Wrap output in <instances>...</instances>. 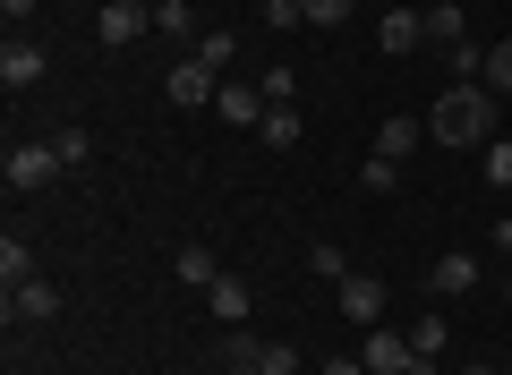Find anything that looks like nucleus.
<instances>
[{"label": "nucleus", "instance_id": "nucleus-1", "mask_svg": "<svg viewBox=\"0 0 512 375\" xmlns=\"http://www.w3.org/2000/svg\"><path fill=\"white\" fill-rule=\"evenodd\" d=\"M495 120H504V94H487L478 77H470V86H444L436 103H427V137L453 145V154H461V145H487Z\"/></svg>", "mask_w": 512, "mask_h": 375}, {"label": "nucleus", "instance_id": "nucleus-2", "mask_svg": "<svg viewBox=\"0 0 512 375\" xmlns=\"http://www.w3.org/2000/svg\"><path fill=\"white\" fill-rule=\"evenodd\" d=\"M359 358H367V375H419V350H410V333H393V324H367Z\"/></svg>", "mask_w": 512, "mask_h": 375}, {"label": "nucleus", "instance_id": "nucleus-3", "mask_svg": "<svg viewBox=\"0 0 512 375\" xmlns=\"http://www.w3.org/2000/svg\"><path fill=\"white\" fill-rule=\"evenodd\" d=\"M0 171H9V188H52V179L69 171V162H60L52 145H26V137H18V145H9V162H0Z\"/></svg>", "mask_w": 512, "mask_h": 375}, {"label": "nucleus", "instance_id": "nucleus-4", "mask_svg": "<svg viewBox=\"0 0 512 375\" xmlns=\"http://www.w3.org/2000/svg\"><path fill=\"white\" fill-rule=\"evenodd\" d=\"M333 307H342V324H384V282L350 273V282H333Z\"/></svg>", "mask_w": 512, "mask_h": 375}, {"label": "nucleus", "instance_id": "nucleus-5", "mask_svg": "<svg viewBox=\"0 0 512 375\" xmlns=\"http://www.w3.org/2000/svg\"><path fill=\"white\" fill-rule=\"evenodd\" d=\"M94 35L120 52V43H137V35H154V9L146 0H103V18H94Z\"/></svg>", "mask_w": 512, "mask_h": 375}, {"label": "nucleus", "instance_id": "nucleus-6", "mask_svg": "<svg viewBox=\"0 0 512 375\" xmlns=\"http://www.w3.org/2000/svg\"><path fill=\"white\" fill-rule=\"evenodd\" d=\"M163 94H171V103H180V111H205V103H214V94H222V77L205 69L197 52H188L180 69H171V86H163Z\"/></svg>", "mask_w": 512, "mask_h": 375}, {"label": "nucleus", "instance_id": "nucleus-7", "mask_svg": "<svg viewBox=\"0 0 512 375\" xmlns=\"http://www.w3.org/2000/svg\"><path fill=\"white\" fill-rule=\"evenodd\" d=\"M419 43H427V18H419V9H410V0H402V9H384V18H376V52H393V60H402V52H419Z\"/></svg>", "mask_w": 512, "mask_h": 375}, {"label": "nucleus", "instance_id": "nucleus-8", "mask_svg": "<svg viewBox=\"0 0 512 375\" xmlns=\"http://www.w3.org/2000/svg\"><path fill=\"white\" fill-rule=\"evenodd\" d=\"M214 111H222V128H256V120H265L274 103H265V86H239V77H222Z\"/></svg>", "mask_w": 512, "mask_h": 375}, {"label": "nucleus", "instance_id": "nucleus-9", "mask_svg": "<svg viewBox=\"0 0 512 375\" xmlns=\"http://www.w3.org/2000/svg\"><path fill=\"white\" fill-rule=\"evenodd\" d=\"M0 86H9V94H26V86H43V43H26V35H9V52H0Z\"/></svg>", "mask_w": 512, "mask_h": 375}, {"label": "nucleus", "instance_id": "nucleus-10", "mask_svg": "<svg viewBox=\"0 0 512 375\" xmlns=\"http://www.w3.org/2000/svg\"><path fill=\"white\" fill-rule=\"evenodd\" d=\"M427 290H436V299H470L478 290V256H427Z\"/></svg>", "mask_w": 512, "mask_h": 375}, {"label": "nucleus", "instance_id": "nucleus-11", "mask_svg": "<svg viewBox=\"0 0 512 375\" xmlns=\"http://www.w3.org/2000/svg\"><path fill=\"white\" fill-rule=\"evenodd\" d=\"M52 316H60V290L43 282V273H35V282H18V290H9V324H52Z\"/></svg>", "mask_w": 512, "mask_h": 375}, {"label": "nucleus", "instance_id": "nucleus-12", "mask_svg": "<svg viewBox=\"0 0 512 375\" xmlns=\"http://www.w3.org/2000/svg\"><path fill=\"white\" fill-rule=\"evenodd\" d=\"M419 137H427V120H410V111L376 120V154H393V162H410V154H419Z\"/></svg>", "mask_w": 512, "mask_h": 375}, {"label": "nucleus", "instance_id": "nucleus-13", "mask_svg": "<svg viewBox=\"0 0 512 375\" xmlns=\"http://www.w3.org/2000/svg\"><path fill=\"white\" fill-rule=\"evenodd\" d=\"M205 307H214V324H248V307H256V290L239 282V273H222V282L205 290Z\"/></svg>", "mask_w": 512, "mask_h": 375}, {"label": "nucleus", "instance_id": "nucleus-14", "mask_svg": "<svg viewBox=\"0 0 512 375\" xmlns=\"http://www.w3.org/2000/svg\"><path fill=\"white\" fill-rule=\"evenodd\" d=\"M171 273H180L188 290H214V282H222V265H214V248H197V239H188V248H171Z\"/></svg>", "mask_w": 512, "mask_h": 375}, {"label": "nucleus", "instance_id": "nucleus-15", "mask_svg": "<svg viewBox=\"0 0 512 375\" xmlns=\"http://www.w3.org/2000/svg\"><path fill=\"white\" fill-rule=\"evenodd\" d=\"M427 18V43H436V52H453V43H470V18H461L453 0H436V9H419Z\"/></svg>", "mask_w": 512, "mask_h": 375}, {"label": "nucleus", "instance_id": "nucleus-16", "mask_svg": "<svg viewBox=\"0 0 512 375\" xmlns=\"http://www.w3.org/2000/svg\"><path fill=\"white\" fill-rule=\"evenodd\" d=\"M154 35H171V43H197V0H154Z\"/></svg>", "mask_w": 512, "mask_h": 375}, {"label": "nucleus", "instance_id": "nucleus-17", "mask_svg": "<svg viewBox=\"0 0 512 375\" xmlns=\"http://www.w3.org/2000/svg\"><path fill=\"white\" fill-rule=\"evenodd\" d=\"M256 137L274 145V154H291V145H299V103H274L265 120H256Z\"/></svg>", "mask_w": 512, "mask_h": 375}, {"label": "nucleus", "instance_id": "nucleus-18", "mask_svg": "<svg viewBox=\"0 0 512 375\" xmlns=\"http://www.w3.org/2000/svg\"><path fill=\"white\" fill-rule=\"evenodd\" d=\"M18 282H35V248L9 231V239H0V290H18Z\"/></svg>", "mask_w": 512, "mask_h": 375}, {"label": "nucleus", "instance_id": "nucleus-19", "mask_svg": "<svg viewBox=\"0 0 512 375\" xmlns=\"http://www.w3.org/2000/svg\"><path fill=\"white\" fill-rule=\"evenodd\" d=\"M197 60H205L214 77H231V60H239V35H231V26H214V35H197Z\"/></svg>", "mask_w": 512, "mask_h": 375}, {"label": "nucleus", "instance_id": "nucleus-20", "mask_svg": "<svg viewBox=\"0 0 512 375\" xmlns=\"http://www.w3.org/2000/svg\"><path fill=\"white\" fill-rule=\"evenodd\" d=\"M359 188H367V197H393V188H402V162H393V154H367L359 162Z\"/></svg>", "mask_w": 512, "mask_h": 375}, {"label": "nucleus", "instance_id": "nucleus-21", "mask_svg": "<svg viewBox=\"0 0 512 375\" xmlns=\"http://www.w3.org/2000/svg\"><path fill=\"white\" fill-rule=\"evenodd\" d=\"M308 273H316V282H350V248L316 239V248H308Z\"/></svg>", "mask_w": 512, "mask_h": 375}, {"label": "nucleus", "instance_id": "nucleus-22", "mask_svg": "<svg viewBox=\"0 0 512 375\" xmlns=\"http://www.w3.org/2000/svg\"><path fill=\"white\" fill-rule=\"evenodd\" d=\"M410 350H419V375H436V358H444V324L419 316V324H410Z\"/></svg>", "mask_w": 512, "mask_h": 375}, {"label": "nucleus", "instance_id": "nucleus-23", "mask_svg": "<svg viewBox=\"0 0 512 375\" xmlns=\"http://www.w3.org/2000/svg\"><path fill=\"white\" fill-rule=\"evenodd\" d=\"M478 86H487V94H512V35L495 43V52H487V69H478Z\"/></svg>", "mask_w": 512, "mask_h": 375}, {"label": "nucleus", "instance_id": "nucleus-24", "mask_svg": "<svg viewBox=\"0 0 512 375\" xmlns=\"http://www.w3.org/2000/svg\"><path fill=\"white\" fill-rule=\"evenodd\" d=\"M256 375H299V350L291 341H256Z\"/></svg>", "mask_w": 512, "mask_h": 375}, {"label": "nucleus", "instance_id": "nucleus-25", "mask_svg": "<svg viewBox=\"0 0 512 375\" xmlns=\"http://www.w3.org/2000/svg\"><path fill=\"white\" fill-rule=\"evenodd\" d=\"M478 154H487V188H512V137H487Z\"/></svg>", "mask_w": 512, "mask_h": 375}, {"label": "nucleus", "instance_id": "nucleus-26", "mask_svg": "<svg viewBox=\"0 0 512 375\" xmlns=\"http://www.w3.org/2000/svg\"><path fill=\"white\" fill-rule=\"evenodd\" d=\"M52 154H60V162H69V171H77V162L94 154V137H86V128H60V137H52Z\"/></svg>", "mask_w": 512, "mask_h": 375}, {"label": "nucleus", "instance_id": "nucleus-27", "mask_svg": "<svg viewBox=\"0 0 512 375\" xmlns=\"http://www.w3.org/2000/svg\"><path fill=\"white\" fill-rule=\"evenodd\" d=\"M265 26H282V35H291V26H308V9H299V0H265Z\"/></svg>", "mask_w": 512, "mask_h": 375}, {"label": "nucleus", "instance_id": "nucleus-28", "mask_svg": "<svg viewBox=\"0 0 512 375\" xmlns=\"http://www.w3.org/2000/svg\"><path fill=\"white\" fill-rule=\"evenodd\" d=\"M299 9H308V26H342L350 18V0H299Z\"/></svg>", "mask_w": 512, "mask_h": 375}, {"label": "nucleus", "instance_id": "nucleus-29", "mask_svg": "<svg viewBox=\"0 0 512 375\" xmlns=\"http://www.w3.org/2000/svg\"><path fill=\"white\" fill-rule=\"evenodd\" d=\"M256 86H265V103H299V86H291V69H265V77H256Z\"/></svg>", "mask_w": 512, "mask_h": 375}, {"label": "nucleus", "instance_id": "nucleus-30", "mask_svg": "<svg viewBox=\"0 0 512 375\" xmlns=\"http://www.w3.org/2000/svg\"><path fill=\"white\" fill-rule=\"evenodd\" d=\"M35 9H43V0H0V18H9V26H26Z\"/></svg>", "mask_w": 512, "mask_h": 375}, {"label": "nucleus", "instance_id": "nucleus-31", "mask_svg": "<svg viewBox=\"0 0 512 375\" xmlns=\"http://www.w3.org/2000/svg\"><path fill=\"white\" fill-rule=\"evenodd\" d=\"M325 375H367V358H325Z\"/></svg>", "mask_w": 512, "mask_h": 375}, {"label": "nucleus", "instance_id": "nucleus-32", "mask_svg": "<svg viewBox=\"0 0 512 375\" xmlns=\"http://www.w3.org/2000/svg\"><path fill=\"white\" fill-rule=\"evenodd\" d=\"M495 256H512V214H504V222H495Z\"/></svg>", "mask_w": 512, "mask_h": 375}, {"label": "nucleus", "instance_id": "nucleus-33", "mask_svg": "<svg viewBox=\"0 0 512 375\" xmlns=\"http://www.w3.org/2000/svg\"><path fill=\"white\" fill-rule=\"evenodd\" d=\"M222 375H256V367H222Z\"/></svg>", "mask_w": 512, "mask_h": 375}, {"label": "nucleus", "instance_id": "nucleus-34", "mask_svg": "<svg viewBox=\"0 0 512 375\" xmlns=\"http://www.w3.org/2000/svg\"><path fill=\"white\" fill-rule=\"evenodd\" d=\"M146 9H154V0H146Z\"/></svg>", "mask_w": 512, "mask_h": 375}]
</instances>
